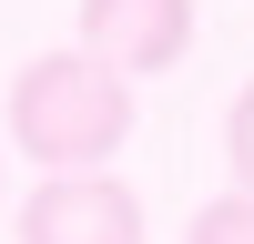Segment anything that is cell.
<instances>
[{
	"label": "cell",
	"mask_w": 254,
	"mask_h": 244,
	"mask_svg": "<svg viewBox=\"0 0 254 244\" xmlns=\"http://www.w3.org/2000/svg\"><path fill=\"white\" fill-rule=\"evenodd\" d=\"M10 142L41 173H102L132 142V81L92 51H41L10 71Z\"/></svg>",
	"instance_id": "cell-1"
},
{
	"label": "cell",
	"mask_w": 254,
	"mask_h": 244,
	"mask_svg": "<svg viewBox=\"0 0 254 244\" xmlns=\"http://www.w3.org/2000/svg\"><path fill=\"white\" fill-rule=\"evenodd\" d=\"M0 183H10V173H0Z\"/></svg>",
	"instance_id": "cell-6"
},
{
	"label": "cell",
	"mask_w": 254,
	"mask_h": 244,
	"mask_svg": "<svg viewBox=\"0 0 254 244\" xmlns=\"http://www.w3.org/2000/svg\"><path fill=\"white\" fill-rule=\"evenodd\" d=\"M183 244H254V193H214L183 224Z\"/></svg>",
	"instance_id": "cell-4"
},
{
	"label": "cell",
	"mask_w": 254,
	"mask_h": 244,
	"mask_svg": "<svg viewBox=\"0 0 254 244\" xmlns=\"http://www.w3.org/2000/svg\"><path fill=\"white\" fill-rule=\"evenodd\" d=\"M224 163H234V193H254V81L234 92V112H224Z\"/></svg>",
	"instance_id": "cell-5"
},
{
	"label": "cell",
	"mask_w": 254,
	"mask_h": 244,
	"mask_svg": "<svg viewBox=\"0 0 254 244\" xmlns=\"http://www.w3.org/2000/svg\"><path fill=\"white\" fill-rule=\"evenodd\" d=\"M10 244H142V193L122 173H41Z\"/></svg>",
	"instance_id": "cell-2"
},
{
	"label": "cell",
	"mask_w": 254,
	"mask_h": 244,
	"mask_svg": "<svg viewBox=\"0 0 254 244\" xmlns=\"http://www.w3.org/2000/svg\"><path fill=\"white\" fill-rule=\"evenodd\" d=\"M81 51L122 81L173 71L193 51V0H81Z\"/></svg>",
	"instance_id": "cell-3"
}]
</instances>
